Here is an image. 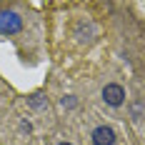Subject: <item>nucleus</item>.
<instances>
[{
	"label": "nucleus",
	"mask_w": 145,
	"mask_h": 145,
	"mask_svg": "<svg viewBox=\"0 0 145 145\" xmlns=\"http://www.w3.org/2000/svg\"><path fill=\"white\" fill-rule=\"evenodd\" d=\"M103 98H105V103H108V105L118 108V105H123V100H125V90L118 85V83H110V85L103 88Z\"/></svg>",
	"instance_id": "2"
},
{
	"label": "nucleus",
	"mask_w": 145,
	"mask_h": 145,
	"mask_svg": "<svg viewBox=\"0 0 145 145\" xmlns=\"http://www.w3.org/2000/svg\"><path fill=\"white\" fill-rule=\"evenodd\" d=\"M115 143V130L108 125H98L93 130V145H113Z\"/></svg>",
	"instance_id": "3"
},
{
	"label": "nucleus",
	"mask_w": 145,
	"mask_h": 145,
	"mask_svg": "<svg viewBox=\"0 0 145 145\" xmlns=\"http://www.w3.org/2000/svg\"><path fill=\"white\" fill-rule=\"evenodd\" d=\"M23 30V18L13 10H3L0 13V33H5V35H15V33H20Z\"/></svg>",
	"instance_id": "1"
},
{
	"label": "nucleus",
	"mask_w": 145,
	"mask_h": 145,
	"mask_svg": "<svg viewBox=\"0 0 145 145\" xmlns=\"http://www.w3.org/2000/svg\"><path fill=\"white\" fill-rule=\"evenodd\" d=\"M60 145H72V143H60Z\"/></svg>",
	"instance_id": "4"
}]
</instances>
